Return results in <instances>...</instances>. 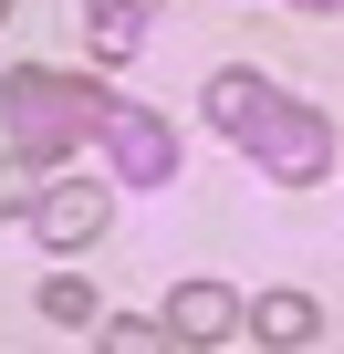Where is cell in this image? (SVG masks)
Masks as SVG:
<instances>
[{"label":"cell","mask_w":344,"mask_h":354,"mask_svg":"<svg viewBox=\"0 0 344 354\" xmlns=\"http://www.w3.org/2000/svg\"><path fill=\"white\" fill-rule=\"evenodd\" d=\"M94 115H105L94 73H42V63L0 73V136H11L21 156H63L73 136H94Z\"/></svg>","instance_id":"6da1fadb"},{"label":"cell","mask_w":344,"mask_h":354,"mask_svg":"<svg viewBox=\"0 0 344 354\" xmlns=\"http://www.w3.org/2000/svg\"><path fill=\"white\" fill-rule=\"evenodd\" d=\"M230 146H251V156L282 177V188H313V177L334 167V125H323L313 104H292V94H271V104H261V115L230 136Z\"/></svg>","instance_id":"7a4b0ae2"},{"label":"cell","mask_w":344,"mask_h":354,"mask_svg":"<svg viewBox=\"0 0 344 354\" xmlns=\"http://www.w3.org/2000/svg\"><path fill=\"white\" fill-rule=\"evenodd\" d=\"M94 136H105V156H115L125 188H167V177H178V136H167V115H146V104H115L105 94Z\"/></svg>","instance_id":"3957f363"},{"label":"cell","mask_w":344,"mask_h":354,"mask_svg":"<svg viewBox=\"0 0 344 354\" xmlns=\"http://www.w3.org/2000/svg\"><path fill=\"white\" fill-rule=\"evenodd\" d=\"M240 323H251V302L230 281H178V292H167V333H178V344H230Z\"/></svg>","instance_id":"277c9868"},{"label":"cell","mask_w":344,"mask_h":354,"mask_svg":"<svg viewBox=\"0 0 344 354\" xmlns=\"http://www.w3.org/2000/svg\"><path fill=\"white\" fill-rule=\"evenodd\" d=\"M94 230H105V188H73L63 177V188L32 198V240L42 250H94Z\"/></svg>","instance_id":"5b68a950"},{"label":"cell","mask_w":344,"mask_h":354,"mask_svg":"<svg viewBox=\"0 0 344 354\" xmlns=\"http://www.w3.org/2000/svg\"><path fill=\"white\" fill-rule=\"evenodd\" d=\"M251 333L261 344H323V302L313 292H251Z\"/></svg>","instance_id":"8992f818"},{"label":"cell","mask_w":344,"mask_h":354,"mask_svg":"<svg viewBox=\"0 0 344 354\" xmlns=\"http://www.w3.org/2000/svg\"><path fill=\"white\" fill-rule=\"evenodd\" d=\"M199 104H209V125H219V136H240V125H251V115L271 104V84L230 63V73H209V84H199Z\"/></svg>","instance_id":"52a82bcc"},{"label":"cell","mask_w":344,"mask_h":354,"mask_svg":"<svg viewBox=\"0 0 344 354\" xmlns=\"http://www.w3.org/2000/svg\"><path fill=\"white\" fill-rule=\"evenodd\" d=\"M42 323H63V333H94V323H105L94 281H84V271H53V281H42Z\"/></svg>","instance_id":"ba28073f"},{"label":"cell","mask_w":344,"mask_h":354,"mask_svg":"<svg viewBox=\"0 0 344 354\" xmlns=\"http://www.w3.org/2000/svg\"><path fill=\"white\" fill-rule=\"evenodd\" d=\"M125 53H146V11L136 0H94V63H125Z\"/></svg>","instance_id":"9c48e42d"},{"label":"cell","mask_w":344,"mask_h":354,"mask_svg":"<svg viewBox=\"0 0 344 354\" xmlns=\"http://www.w3.org/2000/svg\"><path fill=\"white\" fill-rule=\"evenodd\" d=\"M32 198H42V156L0 146V209H21V219H32Z\"/></svg>","instance_id":"30bf717a"},{"label":"cell","mask_w":344,"mask_h":354,"mask_svg":"<svg viewBox=\"0 0 344 354\" xmlns=\"http://www.w3.org/2000/svg\"><path fill=\"white\" fill-rule=\"evenodd\" d=\"M94 333H105L115 354H156V344H167V313H156V323H146V313H136V323H94Z\"/></svg>","instance_id":"8fae6325"},{"label":"cell","mask_w":344,"mask_h":354,"mask_svg":"<svg viewBox=\"0 0 344 354\" xmlns=\"http://www.w3.org/2000/svg\"><path fill=\"white\" fill-rule=\"evenodd\" d=\"M292 11H344V0H292Z\"/></svg>","instance_id":"7c38bea8"},{"label":"cell","mask_w":344,"mask_h":354,"mask_svg":"<svg viewBox=\"0 0 344 354\" xmlns=\"http://www.w3.org/2000/svg\"><path fill=\"white\" fill-rule=\"evenodd\" d=\"M0 21H11V0H0Z\"/></svg>","instance_id":"4fadbf2b"},{"label":"cell","mask_w":344,"mask_h":354,"mask_svg":"<svg viewBox=\"0 0 344 354\" xmlns=\"http://www.w3.org/2000/svg\"><path fill=\"white\" fill-rule=\"evenodd\" d=\"M136 11H156V0H136Z\"/></svg>","instance_id":"5bb4252c"}]
</instances>
